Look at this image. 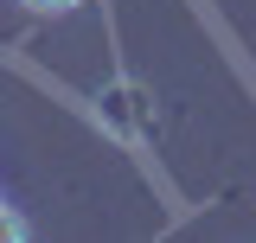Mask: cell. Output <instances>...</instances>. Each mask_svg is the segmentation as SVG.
<instances>
[{
	"label": "cell",
	"instance_id": "obj_1",
	"mask_svg": "<svg viewBox=\"0 0 256 243\" xmlns=\"http://www.w3.org/2000/svg\"><path fill=\"white\" fill-rule=\"evenodd\" d=\"M26 13H45V20H58V13H70V6H84V0H20Z\"/></svg>",
	"mask_w": 256,
	"mask_h": 243
},
{
	"label": "cell",
	"instance_id": "obj_2",
	"mask_svg": "<svg viewBox=\"0 0 256 243\" xmlns=\"http://www.w3.org/2000/svg\"><path fill=\"white\" fill-rule=\"evenodd\" d=\"M0 237H6V243H20V237H26V218H13V212H6V198H0Z\"/></svg>",
	"mask_w": 256,
	"mask_h": 243
}]
</instances>
